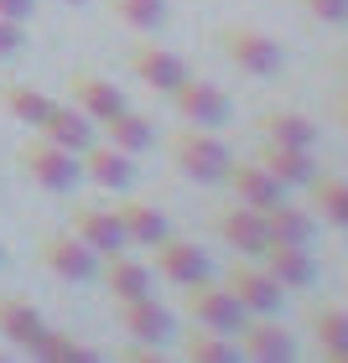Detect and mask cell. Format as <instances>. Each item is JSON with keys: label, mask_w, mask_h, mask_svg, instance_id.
I'll return each mask as SVG.
<instances>
[{"label": "cell", "mask_w": 348, "mask_h": 363, "mask_svg": "<svg viewBox=\"0 0 348 363\" xmlns=\"http://www.w3.org/2000/svg\"><path fill=\"white\" fill-rule=\"evenodd\" d=\"M167 151L177 161V172L192 177V182H224V172L234 167V151L224 145V135H219V130H203V125L172 130Z\"/></svg>", "instance_id": "cell-1"}, {"label": "cell", "mask_w": 348, "mask_h": 363, "mask_svg": "<svg viewBox=\"0 0 348 363\" xmlns=\"http://www.w3.org/2000/svg\"><path fill=\"white\" fill-rule=\"evenodd\" d=\"M255 161L281 182V187H307V182L317 177V161H312V151H302V145H276V140H265Z\"/></svg>", "instance_id": "cell-23"}, {"label": "cell", "mask_w": 348, "mask_h": 363, "mask_svg": "<svg viewBox=\"0 0 348 363\" xmlns=\"http://www.w3.org/2000/svg\"><path fill=\"white\" fill-rule=\"evenodd\" d=\"M99 125H104V140L130 151V156H141V151L156 145V125L146 120V114H136V109H114L109 120H99Z\"/></svg>", "instance_id": "cell-26"}, {"label": "cell", "mask_w": 348, "mask_h": 363, "mask_svg": "<svg viewBox=\"0 0 348 363\" xmlns=\"http://www.w3.org/2000/svg\"><path fill=\"white\" fill-rule=\"evenodd\" d=\"M0 270H6V244H0Z\"/></svg>", "instance_id": "cell-36"}, {"label": "cell", "mask_w": 348, "mask_h": 363, "mask_svg": "<svg viewBox=\"0 0 348 363\" xmlns=\"http://www.w3.org/2000/svg\"><path fill=\"white\" fill-rule=\"evenodd\" d=\"M182 306H187V317H192L197 327H213V333H229V337H234L239 322L250 317V311L234 301V291H229L224 280H213V275L182 286Z\"/></svg>", "instance_id": "cell-3"}, {"label": "cell", "mask_w": 348, "mask_h": 363, "mask_svg": "<svg viewBox=\"0 0 348 363\" xmlns=\"http://www.w3.org/2000/svg\"><path fill=\"white\" fill-rule=\"evenodd\" d=\"M224 286L234 291V301H239L244 311H260V317H276L281 301H286V286H281V280L265 270L260 259H250V255H239L234 265H229Z\"/></svg>", "instance_id": "cell-5"}, {"label": "cell", "mask_w": 348, "mask_h": 363, "mask_svg": "<svg viewBox=\"0 0 348 363\" xmlns=\"http://www.w3.org/2000/svg\"><path fill=\"white\" fill-rule=\"evenodd\" d=\"M130 73L151 94H172L182 78H187V62L177 52H167V47H156V42H141V47H130Z\"/></svg>", "instance_id": "cell-15"}, {"label": "cell", "mask_w": 348, "mask_h": 363, "mask_svg": "<svg viewBox=\"0 0 348 363\" xmlns=\"http://www.w3.org/2000/svg\"><path fill=\"white\" fill-rule=\"evenodd\" d=\"M182 353H187L192 363H239V342L229 333H213V327H192L187 337H182Z\"/></svg>", "instance_id": "cell-27"}, {"label": "cell", "mask_w": 348, "mask_h": 363, "mask_svg": "<svg viewBox=\"0 0 348 363\" xmlns=\"http://www.w3.org/2000/svg\"><path fill=\"white\" fill-rule=\"evenodd\" d=\"M37 259H42V270H53L58 280H68V286H89L99 275V255L73 234V228L68 234H47L37 244Z\"/></svg>", "instance_id": "cell-7"}, {"label": "cell", "mask_w": 348, "mask_h": 363, "mask_svg": "<svg viewBox=\"0 0 348 363\" xmlns=\"http://www.w3.org/2000/svg\"><path fill=\"white\" fill-rule=\"evenodd\" d=\"M78 167H84V182H94V187H104V192H125L130 182H136V156L120 151V145H109V140H89L84 151H78Z\"/></svg>", "instance_id": "cell-10"}, {"label": "cell", "mask_w": 348, "mask_h": 363, "mask_svg": "<svg viewBox=\"0 0 348 363\" xmlns=\"http://www.w3.org/2000/svg\"><path fill=\"white\" fill-rule=\"evenodd\" d=\"M26 42V21H11V16H0V57H16Z\"/></svg>", "instance_id": "cell-33"}, {"label": "cell", "mask_w": 348, "mask_h": 363, "mask_svg": "<svg viewBox=\"0 0 348 363\" xmlns=\"http://www.w3.org/2000/svg\"><path fill=\"white\" fill-rule=\"evenodd\" d=\"M151 270H156V280H167V286H192V280H203L208 275V255L197 250L192 239H177V234H167V239H156L151 244Z\"/></svg>", "instance_id": "cell-9"}, {"label": "cell", "mask_w": 348, "mask_h": 363, "mask_svg": "<svg viewBox=\"0 0 348 363\" xmlns=\"http://www.w3.org/2000/svg\"><path fill=\"white\" fill-rule=\"evenodd\" d=\"M37 358H47V363H94L99 353L84 348V342L68 337V333H47V342H42V353H37Z\"/></svg>", "instance_id": "cell-31"}, {"label": "cell", "mask_w": 348, "mask_h": 363, "mask_svg": "<svg viewBox=\"0 0 348 363\" xmlns=\"http://www.w3.org/2000/svg\"><path fill=\"white\" fill-rule=\"evenodd\" d=\"M0 104H6L21 125H42V114L53 109V99L37 94V89H26V84H6V89H0Z\"/></svg>", "instance_id": "cell-30"}, {"label": "cell", "mask_w": 348, "mask_h": 363, "mask_svg": "<svg viewBox=\"0 0 348 363\" xmlns=\"http://www.w3.org/2000/svg\"><path fill=\"white\" fill-rule=\"evenodd\" d=\"M219 239L229 244V250L260 259V250L271 244V234H265V208H244V203L224 208L219 213Z\"/></svg>", "instance_id": "cell-17"}, {"label": "cell", "mask_w": 348, "mask_h": 363, "mask_svg": "<svg viewBox=\"0 0 348 363\" xmlns=\"http://www.w3.org/2000/svg\"><path fill=\"white\" fill-rule=\"evenodd\" d=\"M68 6H89V0H68Z\"/></svg>", "instance_id": "cell-37"}, {"label": "cell", "mask_w": 348, "mask_h": 363, "mask_svg": "<svg viewBox=\"0 0 348 363\" xmlns=\"http://www.w3.org/2000/svg\"><path fill=\"white\" fill-rule=\"evenodd\" d=\"M172 109L182 114V125H203V130H224L229 114H234V99H229L219 84H208V78H182L172 89Z\"/></svg>", "instance_id": "cell-6"}, {"label": "cell", "mask_w": 348, "mask_h": 363, "mask_svg": "<svg viewBox=\"0 0 348 363\" xmlns=\"http://www.w3.org/2000/svg\"><path fill=\"white\" fill-rule=\"evenodd\" d=\"M219 47H224V57L234 62L239 73H255V78H276L281 68H286L281 42L271 37V31H260V26H224Z\"/></svg>", "instance_id": "cell-4"}, {"label": "cell", "mask_w": 348, "mask_h": 363, "mask_svg": "<svg viewBox=\"0 0 348 363\" xmlns=\"http://www.w3.org/2000/svg\"><path fill=\"white\" fill-rule=\"evenodd\" d=\"M224 187L234 192V203H244V208H271V203L286 197V187H281L260 161H234V167L224 172Z\"/></svg>", "instance_id": "cell-19"}, {"label": "cell", "mask_w": 348, "mask_h": 363, "mask_svg": "<svg viewBox=\"0 0 348 363\" xmlns=\"http://www.w3.org/2000/svg\"><path fill=\"white\" fill-rule=\"evenodd\" d=\"M94 280L109 291L114 306H120V301H141V296H156V270H151V259H136V255H125V250L104 255V265H99Z\"/></svg>", "instance_id": "cell-8"}, {"label": "cell", "mask_w": 348, "mask_h": 363, "mask_svg": "<svg viewBox=\"0 0 348 363\" xmlns=\"http://www.w3.org/2000/svg\"><path fill=\"white\" fill-rule=\"evenodd\" d=\"M16 167H21L31 182H37L42 192H73L78 182H84V167H78L73 151H62V145L31 135L21 140V151H16Z\"/></svg>", "instance_id": "cell-2"}, {"label": "cell", "mask_w": 348, "mask_h": 363, "mask_svg": "<svg viewBox=\"0 0 348 363\" xmlns=\"http://www.w3.org/2000/svg\"><path fill=\"white\" fill-rule=\"evenodd\" d=\"M265 234L281 239V244H312V234H317V213H312V208H291L286 197H281V203L265 208Z\"/></svg>", "instance_id": "cell-25"}, {"label": "cell", "mask_w": 348, "mask_h": 363, "mask_svg": "<svg viewBox=\"0 0 348 363\" xmlns=\"http://www.w3.org/2000/svg\"><path fill=\"white\" fill-rule=\"evenodd\" d=\"M0 16H11V21H31V16H37V0H0Z\"/></svg>", "instance_id": "cell-34"}, {"label": "cell", "mask_w": 348, "mask_h": 363, "mask_svg": "<svg viewBox=\"0 0 348 363\" xmlns=\"http://www.w3.org/2000/svg\"><path fill=\"white\" fill-rule=\"evenodd\" d=\"M53 327L42 322V311L26 301V296H0V337L21 353H42V342Z\"/></svg>", "instance_id": "cell-12"}, {"label": "cell", "mask_w": 348, "mask_h": 363, "mask_svg": "<svg viewBox=\"0 0 348 363\" xmlns=\"http://www.w3.org/2000/svg\"><path fill=\"white\" fill-rule=\"evenodd\" d=\"M234 342H239V353L255 358V363H281V358L296 353V337H291L276 317H260V311H250V317L239 322Z\"/></svg>", "instance_id": "cell-11"}, {"label": "cell", "mask_w": 348, "mask_h": 363, "mask_svg": "<svg viewBox=\"0 0 348 363\" xmlns=\"http://www.w3.org/2000/svg\"><path fill=\"white\" fill-rule=\"evenodd\" d=\"M307 327H312V337H317L322 358L348 363V306H338V301H312L307 306Z\"/></svg>", "instance_id": "cell-22"}, {"label": "cell", "mask_w": 348, "mask_h": 363, "mask_svg": "<svg viewBox=\"0 0 348 363\" xmlns=\"http://www.w3.org/2000/svg\"><path fill=\"white\" fill-rule=\"evenodd\" d=\"M68 104H78L89 120H109L114 109H125V94L109 84L104 73H68Z\"/></svg>", "instance_id": "cell-21"}, {"label": "cell", "mask_w": 348, "mask_h": 363, "mask_svg": "<svg viewBox=\"0 0 348 363\" xmlns=\"http://www.w3.org/2000/svg\"><path fill=\"white\" fill-rule=\"evenodd\" d=\"M255 130H260L265 140H276V145H302V151H312L317 135H322V130L312 125L307 114H296V109H271V114H260Z\"/></svg>", "instance_id": "cell-24"}, {"label": "cell", "mask_w": 348, "mask_h": 363, "mask_svg": "<svg viewBox=\"0 0 348 363\" xmlns=\"http://www.w3.org/2000/svg\"><path fill=\"white\" fill-rule=\"evenodd\" d=\"M120 327L136 342H151V348H161V342L177 337V317L172 306H161L156 296H141V301H120Z\"/></svg>", "instance_id": "cell-13"}, {"label": "cell", "mask_w": 348, "mask_h": 363, "mask_svg": "<svg viewBox=\"0 0 348 363\" xmlns=\"http://www.w3.org/2000/svg\"><path fill=\"white\" fill-rule=\"evenodd\" d=\"M307 192H312V208H317L327 223L348 228V177H312Z\"/></svg>", "instance_id": "cell-28"}, {"label": "cell", "mask_w": 348, "mask_h": 363, "mask_svg": "<svg viewBox=\"0 0 348 363\" xmlns=\"http://www.w3.org/2000/svg\"><path fill=\"white\" fill-rule=\"evenodd\" d=\"M68 228L78 239L89 244V250L104 259V255H114V250H125V228H120V218H114V208H94V203H73V213H68Z\"/></svg>", "instance_id": "cell-14"}, {"label": "cell", "mask_w": 348, "mask_h": 363, "mask_svg": "<svg viewBox=\"0 0 348 363\" xmlns=\"http://www.w3.org/2000/svg\"><path fill=\"white\" fill-rule=\"evenodd\" d=\"M114 218H120V228H125V244H141V250H151L156 239L172 234L167 213H161L156 203H146V197H120V203H114Z\"/></svg>", "instance_id": "cell-20"}, {"label": "cell", "mask_w": 348, "mask_h": 363, "mask_svg": "<svg viewBox=\"0 0 348 363\" xmlns=\"http://www.w3.org/2000/svg\"><path fill=\"white\" fill-rule=\"evenodd\" d=\"M109 11L130 31H161L167 26V0H109Z\"/></svg>", "instance_id": "cell-29"}, {"label": "cell", "mask_w": 348, "mask_h": 363, "mask_svg": "<svg viewBox=\"0 0 348 363\" xmlns=\"http://www.w3.org/2000/svg\"><path fill=\"white\" fill-rule=\"evenodd\" d=\"M307 16H317L327 26H348V0H302Z\"/></svg>", "instance_id": "cell-32"}, {"label": "cell", "mask_w": 348, "mask_h": 363, "mask_svg": "<svg viewBox=\"0 0 348 363\" xmlns=\"http://www.w3.org/2000/svg\"><path fill=\"white\" fill-rule=\"evenodd\" d=\"M31 135H42V140H53V145H62V151L78 156L94 140V120L78 104H53L42 114V125H31Z\"/></svg>", "instance_id": "cell-18"}, {"label": "cell", "mask_w": 348, "mask_h": 363, "mask_svg": "<svg viewBox=\"0 0 348 363\" xmlns=\"http://www.w3.org/2000/svg\"><path fill=\"white\" fill-rule=\"evenodd\" d=\"M338 120H343V125H348V94H343V99H338Z\"/></svg>", "instance_id": "cell-35"}, {"label": "cell", "mask_w": 348, "mask_h": 363, "mask_svg": "<svg viewBox=\"0 0 348 363\" xmlns=\"http://www.w3.org/2000/svg\"><path fill=\"white\" fill-rule=\"evenodd\" d=\"M343 78H348V62H343Z\"/></svg>", "instance_id": "cell-38"}, {"label": "cell", "mask_w": 348, "mask_h": 363, "mask_svg": "<svg viewBox=\"0 0 348 363\" xmlns=\"http://www.w3.org/2000/svg\"><path fill=\"white\" fill-rule=\"evenodd\" d=\"M260 265L271 270L286 291H307L312 280H317V259H312L307 244H281V239H271L260 250Z\"/></svg>", "instance_id": "cell-16"}]
</instances>
